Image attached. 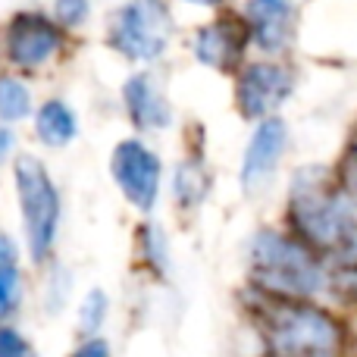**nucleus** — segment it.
Segmentation results:
<instances>
[{"label":"nucleus","instance_id":"3","mask_svg":"<svg viewBox=\"0 0 357 357\" xmlns=\"http://www.w3.org/2000/svg\"><path fill=\"white\" fill-rule=\"evenodd\" d=\"M248 273L264 295L314 301L329 289V276L320 257L295 235L279 229H260L248 248Z\"/></svg>","mask_w":357,"mask_h":357},{"label":"nucleus","instance_id":"19","mask_svg":"<svg viewBox=\"0 0 357 357\" xmlns=\"http://www.w3.org/2000/svg\"><path fill=\"white\" fill-rule=\"evenodd\" d=\"M0 357H35V351L19 329L0 323Z\"/></svg>","mask_w":357,"mask_h":357},{"label":"nucleus","instance_id":"24","mask_svg":"<svg viewBox=\"0 0 357 357\" xmlns=\"http://www.w3.org/2000/svg\"><path fill=\"white\" fill-rule=\"evenodd\" d=\"M185 3H195V6H220L222 0H185Z\"/></svg>","mask_w":357,"mask_h":357},{"label":"nucleus","instance_id":"1","mask_svg":"<svg viewBox=\"0 0 357 357\" xmlns=\"http://www.w3.org/2000/svg\"><path fill=\"white\" fill-rule=\"evenodd\" d=\"M295 238L317 257L357 266V204L326 167L298 169L289 188Z\"/></svg>","mask_w":357,"mask_h":357},{"label":"nucleus","instance_id":"2","mask_svg":"<svg viewBox=\"0 0 357 357\" xmlns=\"http://www.w3.org/2000/svg\"><path fill=\"white\" fill-rule=\"evenodd\" d=\"M254 323L273 357H339L345 348V326L339 317L314 301L260 291L254 301Z\"/></svg>","mask_w":357,"mask_h":357},{"label":"nucleus","instance_id":"4","mask_svg":"<svg viewBox=\"0 0 357 357\" xmlns=\"http://www.w3.org/2000/svg\"><path fill=\"white\" fill-rule=\"evenodd\" d=\"M13 176H16V195H19V210H22L29 254L35 264H41V260L50 257L56 235H60V216H63L60 191H56L47 167L31 154L19 157L16 167H13Z\"/></svg>","mask_w":357,"mask_h":357},{"label":"nucleus","instance_id":"22","mask_svg":"<svg viewBox=\"0 0 357 357\" xmlns=\"http://www.w3.org/2000/svg\"><path fill=\"white\" fill-rule=\"evenodd\" d=\"M16 260H19L16 241H13L6 232H0V270H6V266H16Z\"/></svg>","mask_w":357,"mask_h":357},{"label":"nucleus","instance_id":"5","mask_svg":"<svg viewBox=\"0 0 357 357\" xmlns=\"http://www.w3.org/2000/svg\"><path fill=\"white\" fill-rule=\"evenodd\" d=\"M176 19L167 0H126L107 22V44L126 60L154 63L167 54Z\"/></svg>","mask_w":357,"mask_h":357},{"label":"nucleus","instance_id":"7","mask_svg":"<svg viewBox=\"0 0 357 357\" xmlns=\"http://www.w3.org/2000/svg\"><path fill=\"white\" fill-rule=\"evenodd\" d=\"M110 176L119 185L123 197L135 210L148 213L154 210L157 197H160V178L163 163L142 138H126L113 148L110 154Z\"/></svg>","mask_w":357,"mask_h":357},{"label":"nucleus","instance_id":"18","mask_svg":"<svg viewBox=\"0 0 357 357\" xmlns=\"http://www.w3.org/2000/svg\"><path fill=\"white\" fill-rule=\"evenodd\" d=\"M88 10H91V0H56L54 3V22L66 29H79L88 19Z\"/></svg>","mask_w":357,"mask_h":357},{"label":"nucleus","instance_id":"11","mask_svg":"<svg viewBox=\"0 0 357 357\" xmlns=\"http://www.w3.org/2000/svg\"><path fill=\"white\" fill-rule=\"evenodd\" d=\"M245 25L251 41L266 54H279L291 41L295 29V3L291 0H248Z\"/></svg>","mask_w":357,"mask_h":357},{"label":"nucleus","instance_id":"17","mask_svg":"<svg viewBox=\"0 0 357 357\" xmlns=\"http://www.w3.org/2000/svg\"><path fill=\"white\" fill-rule=\"evenodd\" d=\"M22 301V276H19V266H6L0 270V323L13 314Z\"/></svg>","mask_w":357,"mask_h":357},{"label":"nucleus","instance_id":"20","mask_svg":"<svg viewBox=\"0 0 357 357\" xmlns=\"http://www.w3.org/2000/svg\"><path fill=\"white\" fill-rule=\"evenodd\" d=\"M142 251H144V260H151V264L157 266V270H163L167 266V241H163L160 232H154V226H142Z\"/></svg>","mask_w":357,"mask_h":357},{"label":"nucleus","instance_id":"9","mask_svg":"<svg viewBox=\"0 0 357 357\" xmlns=\"http://www.w3.org/2000/svg\"><path fill=\"white\" fill-rule=\"evenodd\" d=\"M248 41H251V35H248L245 19L232 16V13H222V16H216L213 22L197 29L191 47H195L197 63L216 69V73H226V69L238 66Z\"/></svg>","mask_w":357,"mask_h":357},{"label":"nucleus","instance_id":"13","mask_svg":"<svg viewBox=\"0 0 357 357\" xmlns=\"http://www.w3.org/2000/svg\"><path fill=\"white\" fill-rule=\"evenodd\" d=\"M79 135V119H75L73 107L60 98H50L38 107L35 113V138L47 148H66L73 138Z\"/></svg>","mask_w":357,"mask_h":357},{"label":"nucleus","instance_id":"14","mask_svg":"<svg viewBox=\"0 0 357 357\" xmlns=\"http://www.w3.org/2000/svg\"><path fill=\"white\" fill-rule=\"evenodd\" d=\"M173 191H176V201L182 204V207H197L210 191L207 167H204L201 160H182L176 169V178H173Z\"/></svg>","mask_w":357,"mask_h":357},{"label":"nucleus","instance_id":"23","mask_svg":"<svg viewBox=\"0 0 357 357\" xmlns=\"http://www.w3.org/2000/svg\"><path fill=\"white\" fill-rule=\"evenodd\" d=\"M13 148H16V132H13L10 126H0V163L10 160Z\"/></svg>","mask_w":357,"mask_h":357},{"label":"nucleus","instance_id":"21","mask_svg":"<svg viewBox=\"0 0 357 357\" xmlns=\"http://www.w3.org/2000/svg\"><path fill=\"white\" fill-rule=\"evenodd\" d=\"M69 357H110V345H107L104 339H94V335H88L85 342H82L79 348H73V354Z\"/></svg>","mask_w":357,"mask_h":357},{"label":"nucleus","instance_id":"15","mask_svg":"<svg viewBox=\"0 0 357 357\" xmlns=\"http://www.w3.org/2000/svg\"><path fill=\"white\" fill-rule=\"evenodd\" d=\"M31 113V91L19 75H0V119L19 123Z\"/></svg>","mask_w":357,"mask_h":357},{"label":"nucleus","instance_id":"16","mask_svg":"<svg viewBox=\"0 0 357 357\" xmlns=\"http://www.w3.org/2000/svg\"><path fill=\"white\" fill-rule=\"evenodd\" d=\"M107 314H110V301H107L104 291L100 289L88 291L85 301H82V307H79V329L85 335H94L100 326H104Z\"/></svg>","mask_w":357,"mask_h":357},{"label":"nucleus","instance_id":"10","mask_svg":"<svg viewBox=\"0 0 357 357\" xmlns=\"http://www.w3.org/2000/svg\"><path fill=\"white\" fill-rule=\"evenodd\" d=\"M285 144H289V126H285V119H279V116L257 119V129H254L248 151H245V160H241V185L248 191L264 188L270 182L285 154Z\"/></svg>","mask_w":357,"mask_h":357},{"label":"nucleus","instance_id":"8","mask_svg":"<svg viewBox=\"0 0 357 357\" xmlns=\"http://www.w3.org/2000/svg\"><path fill=\"white\" fill-rule=\"evenodd\" d=\"M291 69L273 60H257L241 66L235 79V107L245 119H266L276 116V110L291 94Z\"/></svg>","mask_w":357,"mask_h":357},{"label":"nucleus","instance_id":"6","mask_svg":"<svg viewBox=\"0 0 357 357\" xmlns=\"http://www.w3.org/2000/svg\"><path fill=\"white\" fill-rule=\"evenodd\" d=\"M63 29L50 16L35 10L16 13L3 31V56L16 69H44L63 54Z\"/></svg>","mask_w":357,"mask_h":357},{"label":"nucleus","instance_id":"12","mask_svg":"<svg viewBox=\"0 0 357 357\" xmlns=\"http://www.w3.org/2000/svg\"><path fill=\"white\" fill-rule=\"evenodd\" d=\"M123 104H126V113H129L132 126H135L138 132H160V129H167L169 119H173L167 98H163V91L157 88L154 75H148V73L129 75V82L123 85Z\"/></svg>","mask_w":357,"mask_h":357}]
</instances>
